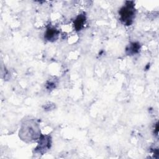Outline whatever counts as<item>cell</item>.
<instances>
[{"mask_svg": "<svg viewBox=\"0 0 159 159\" xmlns=\"http://www.w3.org/2000/svg\"><path fill=\"white\" fill-rule=\"evenodd\" d=\"M129 4H127L125 6L123 7L120 11V16L121 20L129 25L132 22V20L134 17V7L133 5L130 4V2H128Z\"/></svg>", "mask_w": 159, "mask_h": 159, "instance_id": "cell-1", "label": "cell"}, {"mask_svg": "<svg viewBox=\"0 0 159 159\" xmlns=\"http://www.w3.org/2000/svg\"><path fill=\"white\" fill-rule=\"evenodd\" d=\"M50 140L49 139H46L45 137L43 136V138L42 139H40V143L39 144V145L37 146V148L36 149L39 150V152L41 150H47V148H49L50 145Z\"/></svg>", "mask_w": 159, "mask_h": 159, "instance_id": "cell-2", "label": "cell"}, {"mask_svg": "<svg viewBox=\"0 0 159 159\" xmlns=\"http://www.w3.org/2000/svg\"><path fill=\"white\" fill-rule=\"evenodd\" d=\"M57 36H58V31L56 29H52V28L48 29L47 30L45 34V37L48 40H55L57 38Z\"/></svg>", "mask_w": 159, "mask_h": 159, "instance_id": "cell-3", "label": "cell"}, {"mask_svg": "<svg viewBox=\"0 0 159 159\" xmlns=\"http://www.w3.org/2000/svg\"><path fill=\"white\" fill-rule=\"evenodd\" d=\"M84 20H85V18H84V16H79L77 19H76V21H75V27H76V29H77V30H80V29H81V28L83 27V24H84Z\"/></svg>", "mask_w": 159, "mask_h": 159, "instance_id": "cell-4", "label": "cell"}, {"mask_svg": "<svg viewBox=\"0 0 159 159\" xmlns=\"http://www.w3.org/2000/svg\"><path fill=\"white\" fill-rule=\"evenodd\" d=\"M139 48L140 47H139V45L138 43H133L132 44H131V45L129 47V49H127V50H129V53H135L139 51Z\"/></svg>", "mask_w": 159, "mask_h": 159, "instance_id": "cell-5", "label": "cell"}]
</instances>
